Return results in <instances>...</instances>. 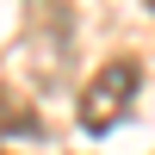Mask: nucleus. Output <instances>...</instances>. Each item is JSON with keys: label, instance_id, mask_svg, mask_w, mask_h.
Here are the masks:
<instances>
[{"label": "nucleus", "instance_id": "obj_1", "mask_svg": "<svg viewBox=\"0 0 155 155\" xmlns=\"http://www.w3.org/2000/svg\"><path fill=\"white\" fill-rule=\"evenodd\" d=\"M137 87H143V68H137L130 56H118V62H106V68L93 74V81L81 87V99H74V118H81V130H93V137H106L112 124L130 112V99H137Z\"/></svg>", "mask_w": 155, "mask_h": 155}, {"label": "nucleus", "instance_id": "obj_2", "mask_svg": "<svg viewBox=\"0 0 155 155\" xmlns=\"http://www.w3.org/2000/svg\"><path fill=\"white\" fill-rule=\"evenodd\" d=\"M0 137H44L37 112H31V106H19L6 87H0Z\"/></svg>", "mask_w": 155, "mask_h": 155}, {"label": "nucleus", "instance_id": "obj_3", "mask_svg": "<svg viewBox=\"0 0 155 155\" xmlns=\"http://www.w3.org/2000/svg\"><path fill=\"white\" fill-rule=\"evenodd\" d=\"M0 155H6V149H0Z\"/></svg>", "mask_w": 155, "mask_h": 155}, {"label": "nucleus", "instance_id": "obj_4", "mask_svg": "<svg viewBox=\"0 0 155 155\" xmlns=\"http://www.w3.org/2000/svg\"><path fill=\"white\" fill-rule=\"evenodd\" d=\"M149 6H155V0H149Z\"/></svg>", "mask_w": 155, "mask_h": 155}]
</instances>
